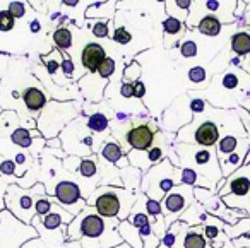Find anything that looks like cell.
Masks as SVG:
<instances>
[{
	"label": "cell",
	"instance_id": "4316f807",
	"mask_svg": "<svg viewBox=\"0 0 250 248\" xmlns=\"http://www.w3.org/2000/svg\"><path fill=\"white\" fill-rule=\"evenodd\" d=\"M33 135H35L33 128L19 127L18 130H14V132L11 134V141L14 142L16 145H19V147L31 149V145L35 144V139H33Z\"/></svg>",
	"mask_w": 250,
	"mask_h": 248
},
{
	"label": "cell",
	"instance_id": "8d00e7d4",
	"mask_svg": "<svg viewBox=\"0 0 250 248\" xmlns=\"http://www.w3.org/2000/svg\"><path fill=\"white\" fill-rule=\"evenodd\" d=\"M91 33H93L96 38H106L110 35V21H104V19H100L93 24L91 28Z\"/></svg>",
	"mask_w": 250,
	"mask_h": 248
},
{
	"label": "cell",
	"instance_id": "f1b7e54d",
	"mask_svg": "<svg viewBox=\"0 0 250 248\" xmlns=\"http://www.w3.org/2000/svg\"><path fill=\"white\" fill-rule=\"evenodd\" d=\"M225 233H226V236H228L229 240H235V238L242 236V234L250 233V216L240 219L238 223L235 224V226H228V224H226V226H225Z\"/></svg>",
	"mask_w": 250,
	"mask_h": 248
},
{
	"label": "cell",
	"instance_id": "484cf974",
	"mask_svg": "<svg viewBox=\"0 0 250 248\" xmlns=\"http://www.w3.org/2000/svg\"><path fill=\"white\" fill-rule=\"evenodd\" d=\"M72 29L67 28V26H60L53 31L52 38L55 46L60 50V52H69L70 46H72Z\"/></svg>",
	"mask_w": 250,
	"mask_h": 248
},
{
	"label": "cell",
	"instance_id": "d6986e66",
	"mask_svg": "<svg viewBox=\"0 0 250 248\" xmlns=\"http://www.w3.org/2000/svg\"><path fill=\"white\" fill-rule=\"evenodd\" d=\"M249 137H236V135H223L219 139V142L216 144V152H218V161L225 159L226 156L233 154L235 151H238L240 145L247 141Z\"/></svg>",
	"mask_w": 250,
	"mask_h": 248
},
{
	"label": "cell",
	"instance_id": "bcb514c9",
	"mask_svg": "<svg viewBox=\"0 0 250 248\" xmlns=\"http://www.w3.org/2000/svg\"><path fill=\"white\" fill-rule=\"evenodd\" d=\"M240 69H242L243 72H247L250 76V55H247L245 59L242 60V63H240Z\"/></svg>",
	"mask_w": 250,
	"mask_h": 248
},
{
	"label": "cell",
	"instance_id": "74e56055",
	"mask_svg": "<svg viewBox=\"0 0 250 248\" xmlns=\"http://www.w3.org/2000/svg\"><path fill=\"white\" fill-rule=\"evenodd\" d=\"M0 173L5 176H11V175H16V176H21L19 175V168L12 159H2L0 161Z\"/></svg>",
	"mask_w": 250,
	"mask_h": 248
},
{
	"label": "cell",
	"instance_id": "1f68e13d",
	"mask_svg": "<svg viewBox=\"0 0 250 248\" xmlns=\"http://www.w3.org/2000/svg\"><path fill=\"white\" fill-rule=\"evenodd\" d=\"M141 65L134 60V62H130L129 65L124 67V74H122V77H124V83H137L141 77Z\"/></svg>",
	"mask_w": 250,
	"mask_h": 248
},
{
	"label": "cell",
	"instance_id": "2e32d148",
	"mask_svg": "<svg viewBox=\"0 0 250 248\" xmlns=\"http://www.w3.org/2000/svg\"><path fill=\"white\" fill-rule=\"evenodd\" d=\"M22 103L31 113H38V111L45 110V106L48 104V100H46V93L43 91V87L31 86L22 93Z\"/></svg>",
	"mask_w": 250,
	"mask_h": 248
},
{
	"label": "cell",
	"instance_id": "ba28073f",
	"mask_svg": "<svg viewBox=\"0 0 250 248\" xmlns=\"http://www.w3.org/2000/svg\"><path fill=\"white\" fill-rule=\"evenodd\" d=\"M195 202L194 186L188 185H177L173 190L168 192V195L161 200V209H163L165 224L170 227L173 223L180 219V216Z\"/></svg>",
	"mask_w": 250,
	"mask_h": 248
},
{
	"label": "cell",
	"instance_id": "836d02e7",
	"mask_svg": "<svg viewBox=\"0 0 250 248\" xmlns=\"http://www.w3.org/2000/svg\"><path fill=\"white\" fill-rule=\"evenodd\" d=\"M115 67H117V62H115L111 57H106V59H104V62L100 65V69H98V72H96L98 77H100V79H103V81H108L115 74Z\"/></svg>",
	"mask_w": 250,
	"mask_h": 248
},
{
	"label": "cell",
	"instance_id": "d4e9b609",
	"mask_svg": "<svg viewBox=\"0 0 250 248\" xmlns=\"http://www.w3.org/2000/svg\"><path fill=\"white\" fill-rule=\"evenodd\" d=\"M86 125L93 134H104L110 130V120L104 113H91L86 117ZM110 134V132H108Z\"/></svg>",
	"mask_w": 250,
	"mask_h": 248
},
{
	"label": "cell",
	"instance_id": "7dc6e473",
	"mask_svg": "<svg viewBox=\"0 0 250 248\" xmlns=\"http://www.w3.org/2000/svg\"><path fill=\"white\" fill-rule=\"evenodd\" d=\"M29 28H31V31L36 35V33L42 29V24L38 22V19H31V21H29Z\"/></svg>",
	"mask_w": 250,
	"mask_h": 248
},
{
	"label": "cell",
	"instance_id": "d6a6232c",
	"mask_svg": "<svg viewBox=\"0 0 250 248\" xmlns=\"http://www.w3.org/2000/svg\"><path fill=\"white\" fill-rule=\"evenodd\" d=\"M18 19L7 11V9H0V33H9L16 28Z\"/></svg>",
	"mask_w": 250,
	"mask_h": 248
},
{
	"label": "cell",
	"instance_id": "52a82bcc",
	"mask_svg": "<svg viewBox=\"0 0 250 248\" xmlns=\"http://www.w3.org/2000/svg\"><path fill=\"white\" fill-rule=\"evenodd\" d=\"M76 115L77 110L74 103H57V101L48 103L38 118V128L42 130L43 139L48 141L59 137V134H62L65 128L63 124L69 125V122H72Z\"/></svg>",
	"mask_w": 250,
	"mask_h": 248
},
{
	"label": "cell",
	"instance_id": "ac0fdd59",
	"mask_svg": "<svg viewBox=\"0 0 250 248\" xmlns=\"http://www.w3.org/2000/svg\"><path fill=\"white\" fill-rule=\"evenodd\" d=\"M117 231H118V234H120L122 241L129 245L130 248H144V240H143V236H141L139 229H137L136 226H132L127 219L122 221L120 226L117 227Z\"/></svg>",
	"mask_w": 250,
	"mask_h": 248
},
{
	"label": "cell",
	"instance_id": "9c48e42d",
	"mask_svg": "<svg viewBox=\"0 0 250 248\" xmlns=\"http://www.w3.org/2000/svg\"><path fill=\"white\" fill-rule=\"evenodd\" d=\"M160 134L158 125L149 118H137L125 130V147L124 152L129 149L132 151H147L156 141V135Z\"/></svg>",
	"mask_w": 250,
	"mask_h": 248
},
{
	"label": "cell",
	"instance_id": "e0dca14e",
	"mask_svg": "<svg viewBox=\"0 0 250 248\" xmlns=\"http://www.w3.org/2000/svg\"><path fill=\"white\" fill-rule=\"evenodd\" d=\"M125 156L127 154H125L124 149H122L120 142L115 141L111 135H108V139H104L103 145H101V149H100V158L103 159V161L111 163V165H118Z\"/></svg>",
	"mask_w": 250,
	"mask_h": 248
},
{
	"label": "cell",
	"instance_id": "f546056e",
	"mask_svg": "<svg viewBox=\"0 0 250 248\" xmlns=\"http://www.w3.org/2000/svg\"><path fill=\"white\" fill-rule=\"evenodd\" d=\"M187 77L192 84H195V86H202V84L206 86V84L209 83V72H208V69L202 65L190 67L187 72Z\"/></svg>",
	"mask_w": 250,
	"mask_h": 248
},
{
	"label": "cell",
	"instance_id": "603a6c76",
	"mask_svg": "<svg viewBox=\"0 0 250 248\" xmlns=\"http://www.w3.org/2000/svg\"><path fill=\"white\" fill-rule=\"evenodd\" d=\"M165 5H168V7H167L168 18H175V19H178V21H182V22H185V24H187L188 12H190V7H192L190 0H177V2H167Z\"/></svg>",
	"mask_w": 250,
	"mask_h": 248
},
{
	"label": "cell",
	"instance_id": "44dd1931",
	"mask_svg": "<svg viewBox=\"0 0 250 248\" xmlns=\"http://www.w3.org/2000/svg\"><path fill=\"white\" fill-rule=\"evenodd\" d=\"M195 29H197L199 35L208 36V38H216V36L221 35L223 22L214 16H206V18L201 19V22H199Z\"/></svg>",
	"mask_w": 250,
	"mask_h": 248
},
{
	"label": "cell",
	"instance_id": "b9f144b4",
	"mask_svg": "<svg viewBox=\"0 0 250 248\" xmlns=\"http://www.w3.org/2000/svg\"><path fill=\"white\" fill-rule=\"evenodd\" d=\"M118 93L124 100H130L134 98V84L132 83H122L120 87H118Z\"/></svg>",
	"mask_w": 250,
	"mask_h": 248
},
{
	"label": "cell",
	"instance_id": "ab89813d",
	"mask_svg": "<svg viewBox=\"0 0 250 248\" xmlns=\"http://www.w3.org/2000/svg\"><path fill=\"white\" fill-rule=\"evenodd\" d=\"M62 55H63V62H62V74L65 76V79L69 77V79H72L74 77V62H72V59H70L69 55H67L65 52H62Z\"/></svg>",
	"mask_w": 250,
	"mask_h": 248
},
{
	"label": "cell",
	"instance_id": "7402d4cb",
	"mask_svg": "<svg viewBox=\"0 0 250 248\" xmlns=\"http://www.w3.org/2000/svg\"><path fill=\"white\" fill-rule=\"evenodd\" d=\"M231 52L238 57L250 55V33L249 31H235L229 40Z\"/></svg>",
	"mask_w": 250,
	"mask_h": 248
},
{
	"label": "cell",
	"instance_id": "7c38bea8",
	"mask_svg": "<svg viewBox=\"0 0 250 248\" xmlns=\"http://www.w3.org/2000/svg\"><path fill=\"white\" fill-rule=\"evenodd\" d=\"M250 192V163H245L238 171H235L226 180H221L216 186V193L219 197L235 195L245 197Z\"/></svg>",
	"mask_w": 250,
	"mask_h": 248
},
{
	"label": "cell",
	"instance_id": "cb8c5ba5",
	"mask_svg": "<svg viewBox=\"0 0 250 248\" xmlns=\"http://www.w3.org/2000/svg\"><path fill=\"white\" fill-rule=\"evenodd\" d=\"M43 60V65L46 67V72L48 76H52L53 83L57 81V72L62 69V62H63V55L59 48H55L53 52H50L48 55H43L42 57Z\"/></svg>",
	"mask_w": 250,
	"mask_h": 248
},
{
	"label": "cell",
	"instance_id": "277c9868",
	"mask_svg": "<svg viewBox=\"0 0 250 248\" xmlns=\"http://www.w3.org/2000/svg\"><path fill=\"white\" fill-rule=\"evenodd\" d=\"M182 183V168L173 166L170 159H163L160 165L153 166L141 178V190L151 200L161 202L170 190Z\"/></svg>",
	"mask_w": 250,
	"mask_h": 248
},
{
	"label": "cell",
	"instance_id": "ffe728a7",
	"mask_svg": "<svg viewBox=\"0 0 250 248\" xmlns=\"http://www.w3.org/2000/svg\"><path fill=\"white\" fill-rule=\"evenodd\" d=\"M98 173H100V165H98V158L96 154L89 156V158H84L83 161H81L79 168L76 169V173H74V176H77L83 182H89V180H93L94 176H98Z\"/></svg>",
	"mask_w": 250,
	"mask_h": 248
},
{
	"label": "cell",
	"instance_id": "9a60e30c",
	"mask_svg": "<svg viewBox=\"0 0 250 248\" xmlns=\"http://www.w3.org/2000/svg\"><path fill=\"white\" fill-rule=\"evenodd\" d=\"M163 45L165 48L170 50L173 48V45L184 40V36L187 35V26H185V22L175 18H167L163 21Z\"/></svg>",
	"mask_w": 250,
	"mask_h": 248
},
{
	"label": "cell",
	"instance_id": "8fae6325",
	"mask_svg": "<svg viewBox=\"0 0 250 248\" xmlns=\"http://www.w3.org/2000/svg\"><path fill=\"white\" fill-rule=\"evenodd\" d=\"M194 120V111L190 108V96L188 93L182 94L175 100V103L165 111L163 115V125L168 132H175L184 128Z\"/></svg>",
	"mask_w": 250,
	"mask_h": 248
},
{
	"label": "cell",
	"instance_id": "30bf717a",
	"mask_svg": "<svg viewBox=\"0 0 250 248\" xmlns=\"http://www.w3.org/2000/svg\"><path fill=\"white\" fill-rule=\"evenodd\" d=\"M52 202L59 204L67 212L72 214L74 217L79 216L81 210L87 206L86 200H84L83 190H81L79 183L74 182V180H60V182L55 183Z\"/></svg>",
	"mask_w": 250,
	"mask_h": 248
},
{
	"label": "cell",
	"instance_id": "7bdbcfd3",
	"mask_svg": "<svg viewBox=\"0 0 250 248\" xmlns=\"http://www.w3.org/2000/svg\"><path fill=\"white\" fill-rule=\"evenodd\" d=\"M231 243L235 248H250V233H245L242 236L235 238V240H231Z\"/></svg>",
	"mask_w": 250,
	"mask_h": 248
},
{
	"label": "cell",
	"instance_id": "4fadbf2b",
	"mask_svg": "<svg viewBox=\"0 0 250 248\" xmlns=\"http://www.w3.org/2000/svg\"><path fill=\"white\" fill-rule=\"evenodd\" d=\"M238 2H218V0H208V2H192V7L197 11H206V16H214L221 22L233 24L236 21L235 12Z\"/></svg>",
	"mask_w": 250,
	"mask_h": 248
},
{
	"label": "cell",
	"instance_id": "8992f818",
	"mask_svg": "<svg viewBox=\"0 0 250 248\" xmlns=\"http://www.w3.org/2000/svg\"><path fill=\"white\" fill-rule=\"evenodd\" d=\"M40 238L38 231L16 216L7 209L0 210V248H22L26 241Z\"/></svg>",
	"mask_w": 250,
	"mask_h": 248
},
{
	"label": "cell",
	"instance_id": "5bb4252c",
	"mask_svg": "<svg viewBox=\"0 0 250 248\" xmlns=\"http://www.w3.org/2000/svg\"><path fill=\"white\" fill-rule=\"evenodd\" d=\"M104 59H106V52H104V48L100 45V43H94V41L86 43L83 52H81V62H83V67L91 74L98 72V69H100V65L104 62Z\"/></svg>",
	"mask_w": 250,
	"mask_h": 248
},
{
	"label": "cell",
	"instance_id": "e575fe53",
	"mask_svg": "<svg viewBox=\"0 0 250 248\" xmlns=\"http://www.w3.org/2000/svg\"><path fill=\"white\" fill-rule=\"evenodd\" d=\"M52 207H53V202H52V197L48 195H43L36 200V206H35V210H36V216L40 217H45L46 214L52 212Z\"/></svg>",
	"mask_w": 250,
	"mask_h": 248
},
{
	"label": "cell",
	"instance_id": "ee69618b",
	"mask_svg": "<svg viewBox=\"0 0 250 248\" xmlns=\"http://www.w3.org/2000/svg\"><path fill=\"white\" fill-rule=\"evenodd\" d=\"M144 96H146V86H144L141 81L134 83V98H137V100H143Z\"/></svg>",
	"mask_w": 250,
	"mask_h": 248
},
{
	"label": "cell",
	"instance_id": "83f0119b",
	"mask_svg": "<svg viewBox=\"0 0 250 248\" xmlns=\"http://www.w3.org/2000/svg\"><path fill=\"white\" fill-rule=\"evenodd\" d=\"M178 50H180V55L184 57V59H195V57L199 55V43L195 41L192 36L185 35L184 40L180 41Z\"/></svg>",
	"mask_w": 250,
	"mask_h": 248
},
{
	"label": "cell",
	"instance_id": "d590c367",
	"mask_svg": "<svg viewBox=\"0 0 250 248\" xmlns=\"http://www.w3.org/2000/svg\"><path fill=\"white\" fill-rule=\"evenodd\" d=\"M111 38H113V41L118 43V45H129V43L132 41V35H130L124 26H117V28L113 29V33H111Z\"/></svg>",
	"mask_w": 250,
	"mask_h": 248
},
{
	"label": "cell",
	"instance_id": "60d3db41",
	"mask_svg": "<svg viewBox=\"0 0 250 248\" xmlns=\"http://www.w3.org/2000/svg\"><path fill=\"white\" fill-rule=\"evenodd\" d=\"M81 161H83V159L77 158V156H69V158H63V169H67L70 175H74V173H76V169L79 168Z\"/></svg>",
	"mask_w": 250,
	"mask_h": 248
},
{
	"label": "cell",
	"instance_id": "c3c4849f",
	"mask_svg": "<svg viewBox=\"0 0 250 248\" xmlns=\"http://www.w3.org/2000/svg\"><path fill=\"white\" fill-rule=\"evenodd\" d=\"M113 248H130L127 243H122V245H118V247H113Z\"/></svg>",
	"mask_w": 250,
	"mask_h": 248
},
{
	"label": "cell",
	"instance_id": "3957f363",
	"mask_svg": "<svg viewBox=\"0 0 250 248\" xmlns=\"http://www.w3.org/2000/svg\"><path fill=\"white\" fill-rule=\"evenodd\" d=\"M136 197L130 190L118 188L113 185L98 186L91 197L86 200L89 207H94L96 212L103 219H120L125 221L132 212V204L136 202Z\"/></svg>",
	"mask_w": 250,
	"mask_h": 248
},
{
	"label": "cell",
	"instance_id": "6da1fadb",
	"mask_svg": "<svg viewBox=\"0 0 250 248\" xmlns=\"http://www.w3.org/2000/svg\"><path fill=\"white\" fill-rule=\"evenodd\" d=\"M120 223V219H103L94 207L86 206L67 226L65 236L70 241H81L83 248H113L124 243L115 229Z\"/></svg>",
	"mask_w": 250,
	"mask_h": 248
},
{
	"label": "cell",
	"instance_id": "f35d334b",
	"mask_svg": "<svg viewBox=\"0 0 250 248\" xmlns=\"http://www.w3.org/2000/svg\"><path fill=\"white\" fill-rule=\"evenodd\" d=\"M7 11L11 12L16 19H21V18H24V16H26L28 7H26V4H22V2H11V4H9V7H7Z\"/></svg>",
	"mask_w": 250,
	"mask_h": 248
},
{
	"label": "cell",
	"instance_id": "5b68a950",
	"mask_svg": "<svg viewBox=\"0 0 250 248\" xmlns=\"http://www.w3.org/2000/svg\"><path fill=\"white\" fill-rule=\"evenodd\" d=\"M43 195H46V186L43 183H36L31 188H22L19 185H9L7 193L4 197V206L19 221L31 224V221L36 216V200Z\"/></svg>",
	"mask_w": 250,
	"mask_h": 248
},
{
	"label": "cell",
	"instance_id": "7a4b0ae2",
	"mask_svg": "<svg viewBox=\"0 0 250 248\" xmlns=\"http://www.w3.org/2000/svg\"><path fill=\"white\" fill-rule=\"evenodd\" d=\"M173 151L180 158V168L194 169L195 173H199L206 180H209L214 186H218V183L221 180H225L221 168H219L216 147H202V145L195 144L175 142Z\"/></svg>",
	"mask_w": 250,
	"mask_h": 248
},
{
	"label": "cell",
	"instance_id": "4dcf8cb0",
	"mask_svg": "<svg viewBox=\"0 0 250 248\" xmlns=\"http://www.w3.org/2000/svg\"><path fill=\"white\" fill-rule=\"evenodd\" d=\"M127 221H129L132 226H136L137 229H141V227L147 226V224H151L153 221H151V217L146 214V210H139L134 207L132 212L129 214V217H127Z\"/></svg>",
	"mask_w": 250,
	"mask_h": 248
},
{
	"label": "cell",
	"instance_id": "f6af8a7d",
	"mask_svg": "<svg viewBox=\"0 0 250 248\" xmlns=\"http://www.w3.org/2000/svg\"><path fill=\"white\" fill-rule=\"evenodd\" d=\"M46 147H48V149H52V147H55V149L62 147V141H60V137L48 139V141H46Z\"/></svg>",
	"mask_w": 250,
	"mask_h": 248
}]
</instances>
